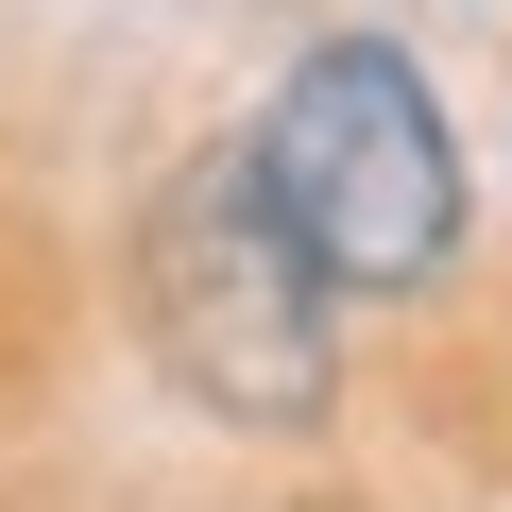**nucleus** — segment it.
Masks as SVG:
<instances>
[{
    "label": "nucleus",
    "instance_id": "nucleus-1",
    "mask_svg": "<svg viewBox=\"0 0 512 512\" xmlns=\"http://www.w3.org/2000/svg\"><path fill=\"white\" fill-rule=\"evenodd\" d=\"M325 291L342 274L291 239V205H274L256 154H188L154 188V222H137V325H154L171 393L222 410V427H325V393H342Z\"/></svg>",
    "mask_w": 512,
    "mask_h": 512
},
{
    "label": "nucleus",
    "instance_id": "nucleus-2",
    "mask_svg": "<svg viewBox=\"0 0 512 512\" xmlns=\"http://www.w3.org/2000/svg\"><path fill=\"white\" fill-rule=\"evenodd\" d=\"M256 171H274L291 239L325 256L342 291H427L444 239H461V154H444V120H427V69L376 52V35H325V52L274 86Z\"/></svg>",
    "mask_w": 512,
    "mask_h": 512
}]
</instances>
